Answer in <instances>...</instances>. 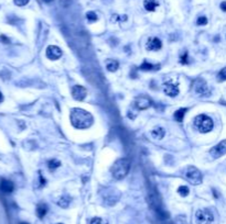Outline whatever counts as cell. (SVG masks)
Masks as SVG:
<instances>
[{"mask_svg":"<svg viewBox=\"0 0 226 224\" xmlns=\"http://www.w3.org/2000/svg\"><path fill=\"white\" fill-rule=\"evenodd\" d=\"M14 189V186L10 180L1 179L0 180V190L5 192V194H11Z\"/></svg>","mask_w":226,"mask_h":224,"instance_id":"cell-13","label":"cell"},{"mask_svg":"<svg viewBox=\"0 0 226 224\" xmlns=\"http://www.w3.org/2000/svg\"><path fill=\"white\" fill-rule=\"evenodd\" d=\"M217 80H219V81L226 80V67H225V68H223L219 73V75H217Z\"/></svg>","mask_w":226,"mask_h":224,"instance_id":"cell-24","label":"cell"},{"mask_svg":"<svg viewBox=\"0 0 226 224\" xmlns=\"http://www.w3.org/2000/svg\"><path fill=\"white\" fill-rule=\"evenodd\" d=\"M59 224H61V223H59Z\"/></svg>","mask_w":226,"mask_h":224,"instance_id":"cell-34","label":"cell"},{"mask_svg":"<svg viewBox=\"0 0 226 224\" xmlns=\"http://www.w3.org/2000/svg\"><path fill=\"white\" fill-rule=\"evenodd\" d=\"M30 0H14V3L17 6H20V7H22V6H26V3L29 2Z\"/></svg>","mask_w":226,"mask_h":224,"instance_id":"cell-27","label":"cell"},{"mask_svg":"<svg viewBox=\"0 0 226 224\" xmlns=\"http://www.w3.org/2000/svg\"><path fill=\"white\" fill-rule=\"evenodd\" d=\"M164 94H167V96H169V97H176L179 94V92H180V90H179V87L178 85H174V84H172L171 81H168V83L164 84Z\"/></svg>","mask_w":226,"mask_h":224,"instance_id":"cell-11","label":"cell"},{"mask_svg":"<svg viewBox=\"0 0 226 224\" xmlns=\"http://www.w3.org/2000/svg\"><path fill=\"white\" fill-rule=\"evenodd\" d=\"M21 224H28V223H21Z\"/></svg>","mask_w":226,"mask_h":224,"instance_id":"cell-33","label":"cell"},{"mask_svg":"<svg viewBox=\"0 0 226 224\" xmlns=\"http://www.w3.org/2000/svg\"><path fill=\"white\" fill-rule=\"evenodd\" d=\"M86 18H87V20H88V21H90V22L97 21V16H96V13H95V12H93V11L87 12V13H86Z\"/></svg>","mask_w":226,"mask_h":224,"instance_id":"cell-23","label":"cell"},{"mask_svg":"<svg viewBox=\"0 0 226 224\" xmlns=\"http://www.w3.org/2000/svg\"><path fill=\"white\" fill-rule=\"evenodd\" d=\"M161 47H162V43L158 38H150L147 42V45H146V48L148 51H152V52L159 51Z\"/></svg>","mask_w":226,"mask_h":224,"instance_id":"cell-12","label":"cell"},{"mask_svg":"<svg viewBox=\"0 0 226 224\" xmlns=\"http://www.w3.org/2000/svg\"><path fill=\"white\" fill-rule=\"evenodd\" d=\"M194 126L195 129L201 133H209L213 130L214 122L206 114H199L194 119Z\"/></svg>","mask_w":226,"mask_h":224,"instance_id":"cell-3","label":"cell"},{"mask_svg":"<svg viewBox=\"0 0 226 224\" xmlns=\"http://www.w3.org/2000/svg\"><path fill=\"white\" fill-rule=\"evenodd\" d=\"M185 112H186V109H179L176 113H174V119H176L178 122H182Z\"/></svg>","mask_w":226,"mask_h":224,"instance_id":"cell-19","label":"cell"},{"mask_svg":"<svg viewBox=\"0 0 226 224\" xmlns=\"http://www.w3.org/2000/svg\"><path fill=\"white\" fill-rule=\"evenodd\" d=\"M48 166L51 170H54V169H56V168H59L60 166H61V163H60L59 161H56V159H51V161H49Z\"/></svg>","mask_w":226,"mask_h":224,"instance_id":"cell-21","label":"cell"},{"mask_svg":"<svg viewBox=\"0 0 226 224\" xmlns=\"http://www.w3.org/2000/svg\"><path fill=\"white\" fill-rule=\"evenodd\" d=\"M130 159L128 158H120L118 161L115 162V164L112 167V175L115 179H123L127 176L130 169Z\"/></svg>","mask_w":226,"mask_h":224,"instance_id":"cell-2","label":"cell"},{"mask_svg":"<svg viewBox=\"0 0 226 224\" xmlns=\"http://www.w3.org/2000/svg\"><path fill=\"white\" fill-rule=\"evenodd\" d=\"M196 24L198 25H205V24H207V18L204 17V16L199 17L198 20H196Z\"/></svg>","mask_w":226,"mask_h":224,"instance_id":"cell-25","label":"cell"},{"mask_svg":"<svg viewBox=\"0 0 226 224\" xmlns=\"http://www.w3.org/2000/svg\"><path fill=\"white\" fill-rule=\"evenodd\" d=\"M143 6H145V9L147 11H155L159 7V1L158 0H145Z\"/></svg>","mask_w":226,"mask_h":224,"instance_id":"cell-14","label":"cell"},{"mask_svg":"<svg viewBox=\"0 0 226 224\" xmlns=\"http://www.w3.org/2000/svg\"><path fill=\"white\" fill-rule=\"evenodd\" d=\"M119 67V63L115 59H108L106 61V68L109 71H116Z\"/></svg>","mask_w":226,"mask_h":224,"instance_id":"cell-16","label":"cell"},{"mask_svg":"<svg viewBox=\"0 0 226 224\" xmlns=\"http://www.w3.org/2000/svg\"><path fill=\"white\" fill-rule=\"evenodd\" d=\"M196 217V222L198 224H211L214 220L213 217V213L211 212L207 209H202V210H199L195 214Z\"/></svg>","mask_w":226,"mask_h":224,"instance_id":"cell-5","label":"cell"},{"mask_svg":"<svg viewBox=\"0 0 226 224\" xmlns=\"http://www.w3.org/2000/svg\"><path fill=\"white\" fill-rule=\"evenodd\" d=\"M86 94H87V90L83 86L77 85L72 88V97L77 101H82L86 97Z\"/></svg>","mask_w":226,"mask_h":224,"instance_id":"cell-8","label":"cell"},{"mask_svg":"<svg viewBox=\"0 0 226 224\" xmlns=\"http://www.w3.org/2000/svg\"><path fill=\"white\" fill-rule=\"evenodd\" d=\"M189 188L186 186H180L179 187V189H178V192L181 194L182 197H186L189 194Z\"/></svg>","mask_w":226,"mask_h":224,"instance_id":"cell-22","label":"cell"},{"mask_svg":"<svg viewBox=\"0 0 226 224\" xmlns=\"http://www.w3.org/2000/svg\"><path fill=\"white\" fill-rule=\"evenodd\" d=\"M71 0H61L60 1V3H61V6L62 7H64V8H67V7H70V5H71Z\"/></svg>","mask_w":226,"mask_h":224,"instance_id":"cell-28","label":"cell"},{"mask_svg":"<svg viewBox=\"0 0 226 224\" xmlns=\"http://www.w3.org/2000/svg\"><path fill=\"white\" fill-rule=\"evenodd\" d=\"M140 69L145 71H157V69H160V65H153V64H150L148 62H143V64L140 66Z\"/></svg>","mask_w":226,"mask_h":224,"instance_id":"cell-15","label":"cell"},{"mask_svg":"<svg viewBox=\"0 0 226 224\" xmlns=\"http://www.w3.org/2000/svg\"><path fill=\"white\" fill-rule=\"evenodd\" d=\"M43 1H44V2H46V3H51L53 0H43Z\"/></svg>","mask_w":226,"mask_h":224,"instance_id":"cell-32","label":"cell"},{"mask_svg":"<svg viewBox=\"0 0 226 224\" xmlns=\"http://www.w3.org/2000/svg\"><path fill=\"white\" fill-rule=\"evenodd\" d=\"M70 202H71V199H70L67 196H64V197H61V198H60V200L57 201V204L62 208H67L70 204Z\"/></svg>","mask_w":226,"mask_h":224,"instance_id":"cell-20","label":"cell"},{"mask_svg":"<svg viewBox=\"0 0 226 224\" xmlns=\"http://www.w3.org/2000/svg\"><path fill=\"white\" fill-rule=\"evenodd\" d=\"M194 88H195V91L198 92L199 94H201V96H209V87H207L205 80H204V79H202V78H199V79H196Z\"/></svg>","mask_w":226,"mask_h":224,"instance_id":"cell-9","label":"cell"},{"mask_svg":"<svg viewBox=\"0 0 226 224\" xmlns=\"http://www.w3.org/2000/svg\"><path fill=\"white\" fill-rule=\"evenodd\" d=\"M46 57L49 59H52V61H56V59L61 58L62 56V50L60 48L56 45H50V46L46 48Z\"/></svg>","mask_w":226,"mask_h":224,"instance_id":"cell-6","label":"cell"},{"mask_svg":"<svg viewBox=\"0 0 226 224\" xmlns=\"http://www.w3.org/2000/svg\"><path fill=\"white\" fill-rule=\"evenodd\" d=\"M90 224H107V222L104 221L100 217H94L92 221H90Z\"/></svg>","mask_w":226,"mask_h":224,"instance_id":"cell-26","label":"cell"},{"mask_svg":"<svg viewBox=\"0 0 226 224\" xmlns=\"http://www.w3.org/2000/svg\"><path fill=\"white\" fill-rule=\"evenodd\" d=\"M185 177L191 184L193 185H200L203 180L202 174L201 171L194 166H189L185 169Z\"/></svg>","mask_w":226,"mask_h":224,"instance_id":"cell-4","label":"cell"},{"mask_svg":"<svg viewBox=\"0 0 226 224\" xmlns=\"http://www.w3.org/2000/svg\"><path fill=\"white\" fill-rule=\"evenodd\" d=\"M211 155L214 158H219L221 156H223L224 154H226V139L219 142L217 145H215L211 151H209Z\"/></svg>","mask_w":226,"mask_h":224,"instance_id":"cell-7","label":"cell"},{"mask_svg":"<svg viewBox=\"0 0 226 224\" xmlns=\"http://www.w3.org/2000/svg\"><path fill=\"white\" fill-rule=\"evenodd\" d=\"M221 9L226 12V1H223V2L221 3Z\"/></svg>","mask_w":226,"mask_h":224,"instance_id":"cell-30","label":"cell"},{"mask_svg":"<svg viewBox=\"0 0 226 224\" xmlns=\"http://www.w3.org/2000/svg\"><path fill=\"white\" fill-rule=\"evenodd\" d=\"M3 101V96H2V94H1V91H0V102H2Z\"/></svg>","mask_w":226,"mask_h":224,"instance_id":"cell-31","label":"cell"},{"mask_svg":"<svg viewBox=\"0 0 226 224\" xmlns=\"http://www.w3.org/2000/svg\"><path fill=\"white\" fill-rule=\"evenodd\" d=\"M48 212V207L44 203H40V204L36 207V215H38L40 219H42L45 214Z\"/></svg>","mask_w":226,"mask_h":224,"instance_id":"cell-17","label":"cell"},{"mask_svg":"<svg viewBox=\"0 0 226 224\" xmlns=\"http://www.w3.org/2000/svg\"><path fill=\"white\" fill-rule=\"evenodd\" d=\"M151 103H152V101H151V99H150L149 97H147V96H140V97L137 98L135 101L136 107H137L139 110H146V109H148L150 106H151Z\"/></svg>","mask_w":226,"mask_h":224,"instance_id":"cell-10","label":"cell"},{"mask_svg":"<svg viewBox=\"0 0 226 224\" xmlns=\"http://www.w3.org/2000/svg\"><path fill=\"white\" fill-rule=\"evenodd\" d=\"M70 120L74 127L76 129H88L90 125L93 124L94 118L93 116L88 112V111L84 110L81 108H73L71 110V114H70Z\"/></svg>","mask_w":226,"mask_h":224,"instance_id":"cell-1","label":"cell"},{"mask_svg":"<svg viewBox=\"0 0 226 224\" xmlns=\"http://www.w3.org/2000/svg\"><path fill=\"white\" fill-rule=\"evenodd\" d=\"M151 134H152V136L155 137V139H163L164 134H166V131L162 129V127H156V129H153L152 132H151Z\"/></svg>","mask_w":226,"mask_h":224,"instance_id":"cell-18","label":"cell"},{"mask_svg":"<svg viewBox=\"0 0 226 224\" xmlns=\"http://www.w3.org/2000/svg\"><path fill=\"white\" fill-rule=\"evenodd\" d=\"M181 63L182 64H188L189 61H188V53H184V55H182L181 56Z\"/></svg>","mask_w":226,"mask_h":224,"instance_id":"cell-29","label":"cell"}]
</instances>
